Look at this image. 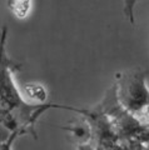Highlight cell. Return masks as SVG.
<instances>
[{
    "label": "cell",
    "mask_w": 149,
    "mask_h": 150,
    "mask_svg": "<svg viewBox=\"0 0 149 150\" xmlns=\"http://www.w3.org/2000/svg\"><path fill=\"white\" fill-rule=\"evenodd\" d=\"M8 29L4 28L1 35V133H8V137L1 140L3 149H9L16 137L33 133L34 124L44 111L52 108L72 109L69 106L57 104H29L21 98L18 90L14 73L20 65L9 58L5 48Z\"/></svg>",
    "instance_id": "obj_1"
},
{
    "label": "cell",
    "mask_w": 149,
    "mask_h": 150,
    "mask_svg": "<svg viewBox=\"0 0 149 150\" xmlns=\"http://www.w3.org/2000/svg\"><path fill=\"white\" fill-rule=\"evenodd\" d=\"M115 95L119 104L128 112L149 125V88L147 71L130 69L120 71L115 76Z\"/></svg>",
    "instance_id": "obj_2"
},
{
    "label": "cell",
    "mask_w": 149,
    "mask_h": 150,
    "mask_svg": "<svg viewBox=\"0 0 149 150\" xmlns=\"http://www.w3.org/2000/svg\"><path fill=\"white\" fill-rule=\"evenodd\" d=\"M68 130L70 131L73 139L75 142L79 143H88V142H92V137H93V133H92V126L89 124V121L85 119H83L82 121H78V123H73L68 126Z\"/></svg>",
    "instance_id": "obj_3"
},
{
    "label": "cell",
    "mask_w": 149,
    "mask_h": 150,
    "mask_svg": "<svg viewBox=\"0 0 149 150\" xmlns=\"http://www.w3.org/2000/svg\"><path fill=\"white\" fill-rule=\"evenodd\" d=\"M8 9L16 19H25L31 13L33 0H8Z\"/></svg>",
    "instance_id": "obj_4"
},
{
    "label": "cell",
    "mask_w": 149,
    "mask_h": 150,
    "mask_svg": "<svg viewBox=\"0 0 149 150\" xmlns=\"http://www.w3.org/2000/svg\"><path fill=\"white\" fill-rule=\"evenodd\" d=\"M25 90L31 100H38L39 103H45L46 98H48L46 90L41 85H39V84H35V83L26 84Z\"/></svg>",
    "instance_id": "obj_5"
},
{
    "label": "cell",
    "mask_w": 149,
    "mask_h": 150,
    "mask_svg": "<svg viewBox=\"0 0 149 150\" xmlns=\"http://www.w3.org/2000/svg\"><path fill=\"white\" fill-rule=\"evenodd\" d=\"M139 0H122L123 3V13L129 23L134 24V8Z\"/></svg>",
    "instance_id": "obj_6"
}]
</instances>
